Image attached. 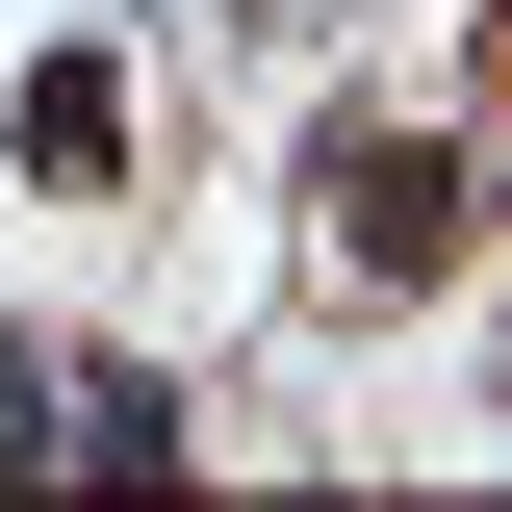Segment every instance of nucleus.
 <instances>
[{
    "mask_svg": "<svg viewBox=\"0 0 512 512\" xmlns=\"http://www.w3.org/2000/svg\"><path fill=\"white\" fill-rule=\"evenodd\" d=\"M333 256L359 282H461V154H359L333 180Z\"/></svg>",
    "mask_w": 512,
    "mask_h": 512,
    "instance_id": "1",
    "label": "nucleus"
}]
</instances>
